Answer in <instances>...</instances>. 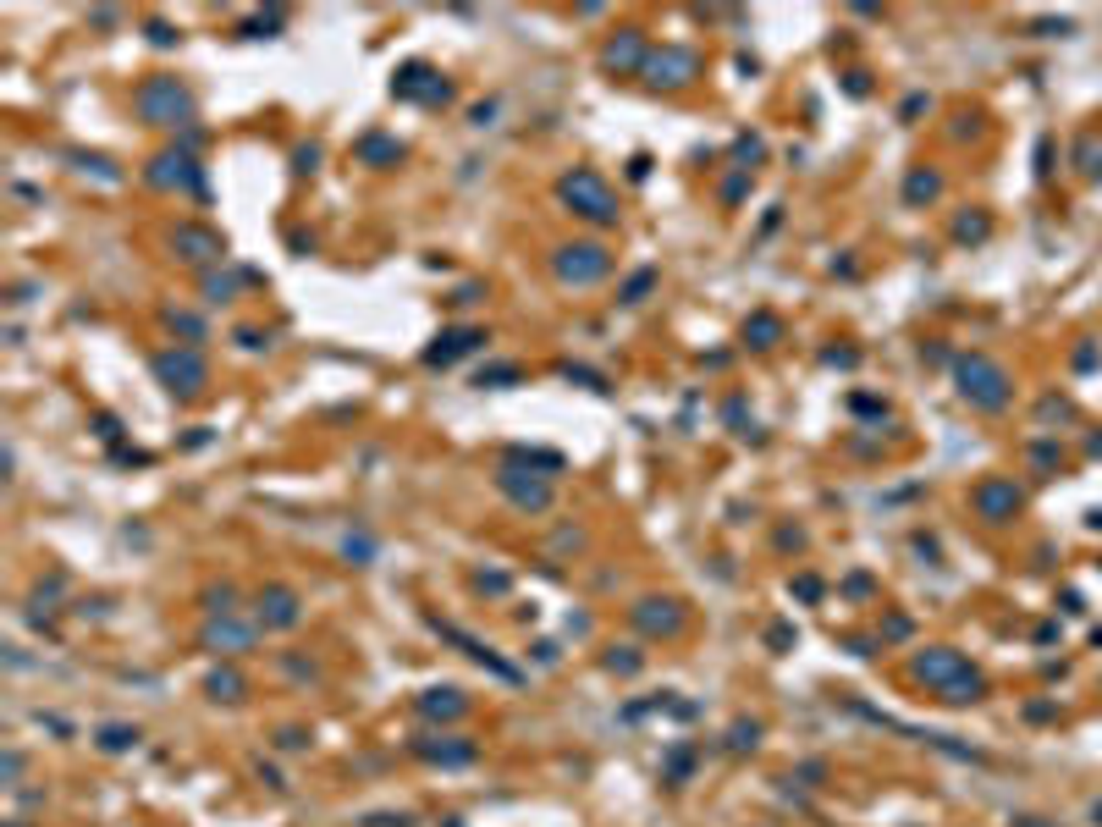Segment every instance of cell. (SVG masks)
Segmentation results:
<instances>
[{
	"label": "cell",
	"mask_w": 1102,
	"mask_h": 827,
	"mask_svg": "<svg viewBox=\"0 0 1102 827\" xmlns=\"http://www.w3.org/2000/svg\"><path fill=\"white\" fill-rule=\"evenodd\" d=\"M557 199L573 210V215H585V221H596V227H618V194L596 177V171H568L563 182H557Z\"/></svg>",
	"instance_id": "6da1fadb"
},
{
	"label": "cell",
	"mask_w": 1102,
	"mask_h": 827,
	"mask_svg": "<svg viewBox=\"0 0 1102 827\" xmlns=\"http://www.w3.org/2000/svg\"><path fill=\"white\" fill-rule=\"evenodd\" d=\"M138 116L144 121H160V127H177V121H193V94L177 83V78H149L138 88Z\"/></svg>",
	"instance_id": "7a4b0ae2"
},
{
	"label": "cell",
	"mask_w": 1102,
	"mask_h": 827,
	"mask_svg": "<svg viewBox=\"0 0 1102 827\" xmlns=\"http://www.w3.org/2000/svg\"><path fill=\"white\" fill-rule=\"evenodd\" d=\"M612 271V254L601 243H563L557 254H551V276L563 281V288H590V281H601Z\"/></svg>",
	"instance_id": "3957f363"
},
{
	"label": "cell",
	"mask_w": 1102,
	"mask_h": 827,
	"mask_svg": "<svg viewBox=\"0 0 1102 827\" xmlns=\"http://www.w3.org/2000/svg\"><path fill=\"white\" fill-rule=\"evenodd\" d=\"M959 392L976 408H1003V403H1009V380H1003V370L992 359L970 354V359H959Z\"/></svg>",
	"instance_id": "277c9868"
},
{
	"label": "cell",
	"mask_w": 1102,
	"mask_h": 827,
	"mask_svg": "<svg viewBox=\"0 0 1102 827\" xmlns=\"http://www.w3.org/2000/svg\"><path fill=\"white\" fill-rule=\"evenodd\" d=\"M154 375L166 380L171 392H182V397H193V392H205V380H210L205 359L193 354V347H166V354H154Z\"/></svg>",
	"instance_id": "5b68a950"
},
{
	"label": "cell",
	"mask_w": 1102,
	"mask_h": 827,
	"mask_svg": "<svg viewBox=\"0 0 1102 827\" xmlns=\"http://www.w3.org/2000/svg\"><path fill=\"white\" fill-rule=\"evenodd\" d=\"M695 72H700L695 50H662V55L645 61V83H656V88H684Z\"/></svg>",
	"instance_id": "8992f818"
},
{
	"label": "cell",
	"mask_w": 1102,
	"mask_h": 827,
	"mask_svg": "<svg viewBox=\"0 0 1102 827\" xmlns=\"http://www.w3.org/2000/svg\"><path fill=\"white\" fill-rule=\"evenodd\" d=\"M392 88L403 94V100H425V105H441V100H447V94H452V88H447L441 78H430L425 67H403V78H397Z\"/></svg>",
	"instance_id": "52a82bcc"
},
{
	"label": "cell",
	"mask_w": 1102,
	"mask_h": 827,
	"mask_svg": "<svg viewBox=\"0 0 1102 827\" xmlns=\"http://www.w3.org/2000/svg\"><path fill=\"white\" fill-rule=\"evenodd\" d=\"M171 243L182 248V260H193V265L221 260V254H226V243H221L215 232H205V227H177V238H171Z\"/></svg>",
	"instance_id": "ba28073f"
},
{
	"label": "cell",
	"mask_w": 1102,
	"mask_h": 827,
	"mask_svg": "<svg viewBox=\"0 0 1102 827\" xmlns=\"http://www.w3.org/2000/svg\"><path fill=\"white\" fill-rule=\"evenodd\" d=\"M921 679L948 684V689H954V684H964L970 673H964V662H959L954 651H926V656H921Z\"/></svg>",
	"instance_id": "9c48e42d"
},
{
	"label": "cell",
	"mask_w": 1102,
	"mask_h": 827,
	"mask_svg": "<svg viewBox=\"0 0 1102 827\" xmlns=\"http://www.w3.org/2000/svg\"><path fill=\"white\" fill-rule=\"evenodd\" d=\"M480 342H485V331H469V326H463V331H447V337H441V342L430 347V354H425V364H452V359L474 354Z\"/></svg>",
	"instance_id": "30bf717a"
},
{
	"label": "cell",
	"mask_w": 1102,
	"mask_h": 827,
	"mask_svg": "<svg viewBox=\"0 0 1102 827\" xmlns=\"http://www.w3.org/2000/svg\"><path fill=\"white\" fill-rule=\"evenodd\" d=\"M259 618L276 623V629H293L298 623V596L293 590H265L259 596Z\"/></svg>",
	"instance_id": "8fae6325"
},
{
	"label": "cell",
	"mask_w": 1102,
	"mask_h": 827,
	"mask_svg": "<svg viewBox=\"0 0 1102 827\" xmlns=\"http://www.w3.org/2000/svg\"><path fill=\"white\" fill-rule=\"evenodd\" d=\"M149 182H154V188H171V182H193V188H199V171H193L188 155H160L154 171H149Z\"/></svg>",
	"instance_id": "7c38bea8"
},
{
	"label": "cell",
	"mask_w": 1102,
	"mask_h": 827,
	"mask_svg": "<svg viewBox=\"0 0 1102 827\" xmlns=\"http://www.w3.org/2000/svg\"><path fill=\"white\" fill-rule=\"evenodd\" d=\"M502 491H507V497H513L518 507H546V502H551V491H546L540 480H530V486H524V480H518V474H513V469L502 474Z\"/></svg>",
	"instance_id": "4fadbf2b"
},
{
	"label": "cell",
	"mask_w": 1102,
	"mask_h": 827,
	"mask_svg": "<svg viewBox=\"0 0 1102 827\" xmlns=\"http://www.w3.org/2000/svg\"><path fill=\"white\" fill-rule=\"evenodd\" d=\"M976 502H981V514H987V519H1003L1009 507H1020V491H1014V486H981V491H976Z\"/></svg>",
	"instance_id": "5bb4252c"
},
{
	"label": "cell",
	"mask_w": 1102,
	"mask_h": 827,
	"mask_svg": "<svg viewBox=\"0 0 1102 827\" xmlns=\"http://www.w3.org/2000/svg\"><path fill=\"white\" fill-rule=\"evenodd\" d=\"M634 618H639L645 629H678V618H684V613H678L672 601H645V607H639Z\"/></svg>",
	"instance_id": "9a60e30c"
},
{
	"label": "cell",
	"mask_w": 1102,
	"mask_h": 827,
	"mask_svg": "<svg viewBox=\"0 0 1102 827\" xmlns=\"http://www.w3.org/2000/svg\"><path fill=\"white\" fill-rule=\"evenodd\" d=\"M639 50H645V39H639V34H623V39H612V45H606V67H634V61H639Z\"/></svg>",
	"instance_id": "2e32d148"
},
{
	"label": "cell",
	"mask_w": 1102,
	"mask_h": 827,
	"mask_svg": "<svg viewBox=\"0 0 1102 827\" xmlns=\"http://www.w3.org/2000/svg\"><path fill=\"white\" fill-rule=\"evenodd\" d=\"M419 706H425L430 717H458V712H463V695H458V689H430Z\"/></svg>",
	"instance_id": "e0dca14e"
},
{
	"label": "cell",
	"mask_w": 1102,
	"mask_h": 827,
	"mask_svg": "<svg viewBox=\"0 0 1102 827\" xmlns=\"http://www.w3.org/2000/svg\"><path fill=\"white\" fill-rule=\"evenodd\" d=\"M744 337H750L756 347H772L777 337H783V326H777V314H756V321L744 326Z\"/></svg>",
	"instance_id": "ac0fdd59"
},
{
	"label": "cell",
	"mask_w": 1102,
	"mask_h": 827,
	"mask_svg": "<svg viewBox=\"0 0 1102 827\" xmlns=\"http://www.w3.org/2000/svg\"><path fill=\"white\" fill-rule=\"evenodd\" d=\"M430 761H447V767H463V761H474V745H419Z\"/></svg>",
	"instance_id": "d6986e66"
},
{
	"label": "cell",
	"mask_w": 1102,
	"mask_h": 827,
	"mask_svg": "<svg viewBox=\"0 0 1102 827\" xmlns=\"http://www.w3.org/2000/svg\"><path fill=\"white\" fill-rule=\"evenodd\" d=\"M651 288H656V271H634V276H629V288H623V304H639Z\"/></svg>",
	"instance_id": "ffe728a7"
},
{
	"label": "cell",
	"mask_w": 1102,
	"mask_h": 827,
	"mask_svg": "<svg viewBox=\"0 0 1102 827\" xmlns=\"http://www.w3.org/2000/svg\"><path fill=\"white\" fill-rule=\"evenodd\" d=\"M210 695H215V701H238L243 679H238V673H215V679H210Z\"/></svg>",
	"instance_id": "44dd1931"
},
{
	"label": "cell",
	"mask_w": 1102,
	"mask_h": 827,
	"mask_svg": "<svg viewBox=\"0 0 1102 827\" xmlns=\"http://www.w3.org/2000/svg\"><path fill=\"white\" fill-rule=\"evenodd\" d=\"M133 739H138V728H105V734H100V745H105V750H127Z\"/></svg>",
	"instance_id": "7402d4cb"
},
{
	"label": "cell",
	"mask_w": 1102,
	"mask_h": 827,
	"mask_svg": "<svg viewBox=\"0 0 1102 827\" xmlns=\"http://www.w3.org/2000/svg\"><path fill=\"white\" fill-rule=\"evenodd\" d=\"M364 155H370V161H397L403 149H397V144H386V138H364Z\"/></svg>",
	"instance_id": "603a6c76"
},
{
	"label": "cell",
	"mask_w": 1102,
	"mask_h": 827,
	"mask_svg": "<svg viewBox=\"0 0 1102 827\" xmlns=\"http://www.w3.org/2000/svg\"><path fill=\"white\" fill-rule=\"evenodd\" d=\"M931 194H937V177L915 171V177H910V199H931Z\"/></svg>",
	"instance_id": "cb8c5ba5"
},
{
	"label": "cell",
	"mask_w": 1102,
	"mask_h": 827,
	"mask_svg": "<svg viewBox=\"0 0 1102 827\" xmlns=\"http://www.w3.org/2000/svg\"><path fill=\"white\" fill-rule=\"evenodd\" d=\"M491 380H518V370H513V364H502V370H485V375H480V387H491Z\"/></svg>",
	"instance_id": "d4e9b609"
},
{
	"label": "cell",
	"mask_w": 1102,
	"mask_h": 827,
	"mask_svg": "<svg viewBox=\"0 0 1102 827\" xmlns=\"http://www.w3.org/2000/svg\"><path fill=\"white\" fill-rule=\"evenodd\" d=\"M756 734H761V728H756V723H750V728H744V723H739V728H733V745H739V750H744V745H756Z\"/></svg>",
	"instance_id": "484cf974"
}]
</instances>
